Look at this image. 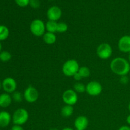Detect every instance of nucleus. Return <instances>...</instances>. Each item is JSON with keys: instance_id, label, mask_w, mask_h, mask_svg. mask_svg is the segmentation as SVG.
<instances>
[{"instance_id": "f257e3e1", "label": "nucleus", "mask_w": 130, "mask_h": 130, "mask_svg": "<svg viewBox=\"0 0 130 130\" xmlns=\"http://www.w3.org/2000/svg\"><path fill=\"white\" fill-rule=\"evenodd\" d=\"M110 68L112 72L120 77L126 76L130 72V63L126 58L116 57L110 62Z\"/></svg>"}, {"instance_id": "f03ea898", "label": "nucleus", "mask_w": 130, "mask_h": 130, "mask_svg": "<svg viewBox=\"0 0 130 130\" xmlns=\"http://www.w3.org/2000/svg\"><path fill=\"white\" fill-rule=\"evenodd\" d=\"M80 66L77 60L70 59L66 61L62 66V72L67 77H73L78 72Z\"/></svg>"}, {"instance_id": "7ed1b4c3", "label": "nucleus", "mask_w": 130, "mask_h": 130, "mask_svg": "<svg viewBox=\"0 0 130 130\" xmlns=\"http://www.w3.org/2000/svg\"><path fill=\"white\" fill-rule=\"evenodd\" d=\"M29 114L27 110L23 108L15 110L12 115V121L14 124L22 126L27 122Z\"/></svg>"}, {"instance_id": "20e7f679", "label": "nucleus", "mask_w": 130, "mask_h": 130, "mask_svg": "<svg viewBox=\"0 0 130 130\" xmlns=\"http://www.w3.org/2000/svg\"><path fill=\"white\" fill-rule=\"evenodd\" d=\"M30 30L35 36L43 37L46 32V24L41 19H34L30 23Z\"/></svg>"}, {"instance_id": "39448f33", "label": "nucleus", "mask_w": 130, "mask_h": 130, "mask_svg": "<svg viewBox=\"0 0 130 130\" xmlns=\"http://www.w3.org/2000/svg\"><path fill=\"white\" fill-rule=\"evenodd\" d=\"M112 48L111 46L107 43L99 44L96 49V54L98 57L102 60L109 59L112 55Z\"/></svg>"}, {"instance_id": "423d86ee", "label": "nucleus", "mask_w": 130, "mask_h": 130, "mask_svg": "<svg viewBox=\"0 0 130 130\" xmlns=\"http://www.w3.org/2000/svg\"><path fill=\"white\" fill-rule=\"evenodd\" d=\"M102 91V86L99 81H91L86 85V92L90 96H99Z\"/></svg>"}, {"instance_id": "0eeeda50", "label": "nucleus", "mask_w": 130, "mask_h": 130, "mask_svg": "<svg viewBox=\"0 0 130 130\" xmlns=\"http://www.w3.org/2000/svg\"><path fill=\"white\" fill-rule=\"evenodd\" d=\"M39 98V92L36 88L29 86L24 92V99L25 101L30 104L36 102Z\"/></svg>"}, {"instance_id": "6e6552de", "label": "nucleus", "mask_w": 130, "mask_h": 130, "mask_svg": "<svg viewBox=\"0 0 130 130\" xmlns=\"http://www.w3.org/2000/svg\"><path fill=\"white\" fill-rule=\"evenodd\" d=\"M62 100L66 105H74L78 101L77 93L74 90L69 89L66 90L62 95Z\"/></svg>"}, {"instance_id": "1a4fd4ad", "label": "nucleus", "mask_w": 130, "mask_h": 130, "mask_svg": "<svg viewBox=\"0 0 130 130\" xmlns=\"http://www.w3.org/2000/svg\"><path fill=\"white\" fill-rule=\"evenodd\" d=\"M17 88V83L15 79L12 77H6L2 81V88L5 93H13L15 92Z\"/></svg>"}, {"instance_id": "9d476101", "label": "nucleus", "mask_w": 130, "mask_h": 130, "mask_svg": "<svg viewBox=\"0 0 130 130\" xmlns=\"http://www.w3.org/2000/svg\"><path fill=\"white\" fill-rule=\"evenodd\" d=\"M47 17L48 20L57 22L62 15V11L60 8L57 6H52L48 8L47 11Z\"/></svg>"}, {"instance_id": "9b49d317", "label": "nucleus", "mask_w": 130, "mask_h": 130, "mask_svg": "<svg viewBox=\"0 0 130 130\" xmlns=\"http://www.w3.org/2000/svg\"><path fill=\"white\" fill-rule=\"evenodd\" d=\"M118 49L123 53H130V36H123L118 41Z\"/></svg>"}, {"instance_id": "f8f14e48", "label": "nucleus", "mask_w": 130, "mask_h": 130, "mask_svg": "<svg viewBox=\"0 0 130 130\" xmlns=\"http://www.w3.org/2000/svg\"><path fill=\"white\" fill-rule=\"evenodd\" d=\"M88 124V119L85 116H79L74 121V127L76 130H85Z\"/></svg>"}, {"instance_id": "ddd939ff", "label": "nucleus", "mask_w": 130, "mask_h": 130, "mask_svg": "<svg viewBox=\"0 0 130 130\" xmlns=\"http://www.w3.org/2000/svg\"><path fill=\"white\" fill-rule=\"evenodd\" d=\"M12 120V116L6 111L0 112V127L6 128Z\"/></svg>"}, {"instance_id": "4468645a", "label": "nucleus", "mask_w": 130, "mask_h": 130, "mask_svg": "<svg viewBox=\"0 0 130 130\" xmlns=\"http://www.w3.org/2000/svg\"><path fill=\"white\" fill-rule=\"evenodd\" d=\"M12 97L7 93H3L0 95V107L2 108H6L11 105L12 102Z\"/></svg>"}, {"instance_id": "2eb2a0df", "label": "nucleus", "mask_w": 130, "mask_h": 130, "mask_svg": "<svg viewBox=\"0 0 130 130\" xmlns=\"http://www.w3.org/2000/svg\"><path fill=\"white\" fill-rule=\"evenodd\" d=\"M43 39L44 43L47 44H53L57 41V36L55 33L46 32L43 36Z\"/></svg>"}, {"instance_id": "dca6fc26", "label": "nucleus", "mask_w": 130, "mask_h": 130, "mask_svg": "<svg viewBox=\"0 0 130 130\" xmlns=\"http://www.w3.org/2000/svg\"><path fill=\"white\" fill-rule=\"evenodd\" d=\"M74 108L72 105H65L61 109V114L64 118H69L73 114Z\"/></svg>"}, {"instance_id": "f3484780", "label": "nucleus", "mask_w": 130, "mask_h": 130, "mask_svg": "<svg viewBox=\"0 0 130 130\" xmlns=\"http://www.w3.org/2000/svg\"><path fill=\"white\" fill-rule=\"evenodd\" d=\"M10 30L8 28L4 25H0V41H5L8 38Z\"/></svg>"}, {"instance_id": "a211bd4d", "label": "nucleus", "mask_w": 130, "mask_h": 130, "mask_svg": "<svg viewBox=\"0 0 130 130\" xmlns=\"http://www.w3.org/2000/svg\"><path fill=\"white\" fill-rule=\"evenodd\" d=\"M57 24L58 22L55 21H52V20H48L46 23V30L47 32L52 33L57 32Z\"/></svg>"}, {"instance_id": "6ab92c4d", "label": "nucleus", "mask_w": 130, "mask_h": 130, "mask_svg": "<svg viewBox=\"0 0 130 130\" xmlns=\"http://www.w3.org/2000/svg\"><path fill=\"white\" fill-rule=\"evenodd\" d=\"M74 90L76 91V93H83L86 91V85L83 84V83L80 82H76V83L74 85Z\"/></svg>"}, {"instance_id": "aec40b11", "label": "nucleus", "mask_w": 130, "mask_h": 130, "mask_svg": "<svg viewBox=\"0 0 130 130\" xmlns=\"http://www.w3.org/2000/svg\"><path fill=\"white\" fill-rule=\"evenodd\" d=\"M11 53L8 51H1L0 52V62H9L10 60L11 59Z\"/></svg>"}, {"instance_id": "412c9836", "label": "nucleus", "mask_w": 130, "mask_h": 130, "mask_svg": "<svg viewBox=\"0 0 130 130\" xmlns=\"http://www.w3.org/2000/svg\"><path fill=\"white\" fill-rule=\"evenodd\" d=\"M78 73L79 74L80 76L82 78H86L90 76V69L86 66H81L80 67L78 71Z\"/></svg>"}, {"instance_id": "4be33fe9", "label": "nucleus", "mask_w": 130, "mask_h": 130, "mask_svg": "<svg viewBox=\"0 0 130 130\" xmlns=\"http://www.w3.org/2000/svg\"><path fill=\"white\" fill-rule=\"evenodd\" d=\"M68 30V25L65 22H58L57 24V32L58 33H64Z\"/></svg>"}, {"instance_id": "5701e85b", "label": "nucleus", "mask_w": 130, "mask_h": 130, "mask_svg": "<svg viewBox=\"0 0 130 130\" xmlns=\"http://www.w3.org/2000/svg\"><path fill=\"white\" fill-rule=\"evenodd\" d=\"M11 97H12L13 100H14L15 102H21L23 100V98H24V95H22L19 91H15V92H13L12 93Z\"/></svg>"}, {"instance_id": "b1692460", "label": "nucleus", "mask_w": 130, "mask_h": 130, "mask_svg": "<svg viewBox=\"0 0 130 130\" xmlns=\"http://www.w3.org/2000/svg\"><path fill=\"white\" fill-rule=\"evenodd\" d=\"M17 5L20 7H26L29 5L30 0H15Z\"/></svg>"}, {"instance_id": "393cba45", "label": "nucleus", "mask_w": 130, "mask_h": 130, "mask_svg": "<svg viewBox=\"0 0 130 130\" xmlns=\"http://www.w3.org/2000/svg\"><path fill=\"white\" fill-rule=\"evenodd\" d=\"M29 5L34 9H38L40 7L41 3L39 0H30Z\"/></svg>"}, {"instance_id": "a878e982", "label": "nucleus", "mask_w": 130, "mask_h": 130, "mask_svg": "<svg viewBox=\"0 0 130 130\" xmlns=\"http://www.w3.org/2000/svg\"><path fill=\"white\" fill-rule=\"evenodd\" d=\"M129 79L128 76H123L120 77V83L123 85H126L129 83Z\"/></svg>"}, {"instance_id": "bb28decb", "label": "nucleus", "mask_w": 130, "mask_h": 130, "mask_svg": "<svg viewBox=\"0 0 130 130\" xmlns=\"http://www.w3.org/2000/svg\"><path fill=\"white\" fill-rule=\"evenodd\" d=\"M73 78L74 79V80H76L77 82H79V81H81V80L83 79L82 77H81V76H80L79 74L78 73V72H77V73H76V74H75L74 76H73Z\"/></svg>"}, {"instance_id": "cd10ccee", "label": "nucleus", "mask_w": 130, "mask_h": 130, "mask_svg": "<svg viewBox=\"0 0 130 130\" xmlns=\"http://www.w3.org/2000/svg\"><path fill=\"white\" fill-rule=\"evenodd\" d=\"M11 130H24V128H22V126L14 124V125L12 126V128H11Z\"/></svg>"}, {"instance_id": "c85d7f7f", "label": "nucleus", "mask_w": 130, "mask_h": 130, "mask_svg": "<svg viewBox=\"0 0 130 130\" xmlns=\"http://www.w3.org/2000/svg\"><path fill=\"white\" fill-rule=\"evenodd\" d=\"M118 130H130V127L128 126H122Z\"/></svg>"}, {"instance_id": "c756f323", "label": "nucleus", "mask_w": 130, "mask_h": 130, "mask_svg": "<svg viewBox=\"0 0 130 130\" xmlns=\"http://www.w3.org/2000/svg\"><path fill=\"white\" fill-rule=\"evenodd\" d=\"M126 122L127 123H128V124L130 126V114H129V115L127 116L126 118Z\"/></svg>"}, {"instance_id": "7c9ffc66", "label": "nucleus", "mask_w": 130, "mask_h": 130, "mask_svg": "<svg viewBox=\"0 0 130 130\" xmlns=\"http://www.w3.org/2000/svg\"><path fill=\"white\" fill-rule=\"evenodd\" d=\"M62 130H74V129H73L72 128H68V127H67V128H64Z\"/></svg>"}, {"instance_id": "2f4dec72", "label": "nucleus", "mask_w": 130, "mask_h": 130, "mask_svg": "<svg viewBox=\"0 0 130 130\" xmlns=\"http://www.w3.org/2000/svg\"><path fill=\"white\" fill-rule=\"evenodd\" d=\"M2 51V45H1V41H0V52Z\"/></svg>"}, {"instance_id": "473e14b6", "label": "nucleus", "mask_w": 130, "mask_h": 130, "mask_svg": "<svg viewBox=\"0 0 130 130\" xmlns=\"http://www.w3.org/2000/svg\"><path fill=\"white\" fill-rule=\"evenodd\" d=\"M1 88H2V82L0 81V89H1Z\"/></svg>"}, {"instance_id": "72a5a7b5", "label": "nucleus", "mask_w": 130, "mask_h": 130, "mask_svg": "<svg viewBox=\"0 0 130 130\" xmlns=\"http://www.w3.org/2000/svg\"><path fill=\"white\" fill-rule=\"evenodd\" d=\"M49 130H59V129H58L57 128H51V129Z\"/></svg>"}, {"instance_id": "f704fd0d", "label": "nucleus", "mask_w": 130, "mask_h": 130, "mask_svg": "<svg viewBox=\"0 0 130 130\" xmlns=\"http://www.w3.org/2000/svg\"><path fill=\"white\" fill-rule=\"evenodd\" d=\"M128 61H129V63H130V53H129V57H128Z\"/></svg>"}, {"instance_id": "c9c22d12", "label": "nucleus", "mask_w": 130, "mask_h": 130, "mask_svg": "<svg viewBox=\"0 0 130 130\" xmlns=\"http://www.w3.org/2000/svg\"><path fill=\"white\" fill-rule=\"evenodd\" d=\"M128 110H129V111L130 112V102H129V105H128Z\"/></svg>"}, {"instance_id": "e433bc0d", "label": "nucleus", "mask_w": 130, "mask_h": 130, "mask_svg": "<svg viewBox=\"0 0 130 130\" xmlns=\"http://www.w3.org/2000/svg\"><path fill=\"white\" fill-rule=\"evenodd\" d=\"M129 76H130V72H129Z\"/></svg>"}]
</instances>
